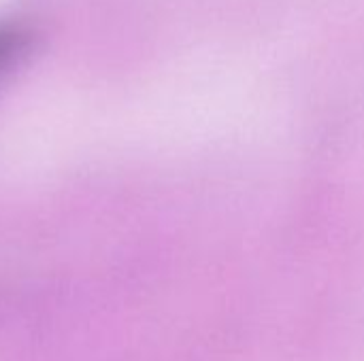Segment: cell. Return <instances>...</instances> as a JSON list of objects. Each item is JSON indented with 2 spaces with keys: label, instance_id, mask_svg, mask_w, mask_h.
Here are the masks:
<instances>
[{
  "label": "cell",
  "instance_id": "1",
  "mask_svg": "<svg viewBox=\"0 0 364 361\" xmlns=\"http://www.w3.org/2000/svg\"><path fill=\"white\" fill-rule=\"evenodd\" d=\"M26 45V34L13 23H0V77L13 66Z\"/></svg>",
  "mask_w": 364,
  "mask_h": 361
}]
</instances>
